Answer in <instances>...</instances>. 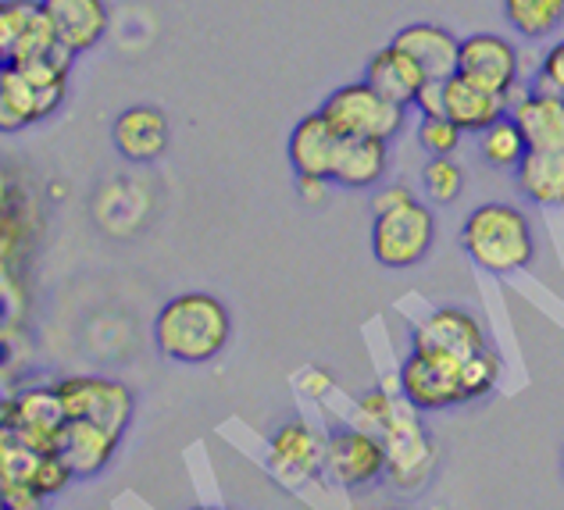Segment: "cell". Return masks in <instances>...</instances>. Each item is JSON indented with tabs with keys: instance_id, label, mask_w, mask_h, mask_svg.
I'll return each mask as SVG.
<instances>
[{
	"instance_id": "cell-1",
	"label": "cell",
	"mask_w": 564,
	"mask_h": 510,
	"mask_svg": "<svg viewBox=\"0 0 564 510\" xmlns=\"http://www.w3.org/2000/svg\"><path fill=\"white\" fill-rule=\"evenodd\" d=\"M232 339V314L215 293H180L154 318V347L175 365H212Z\"/></svg>"
},
{
	"instance_id": "cell-2",
	"label": "cell",
	"mask_w": 564,
	"mask_h": 510,
	"mask_svg": "<svg viewBox=\"0 0 564 510\" xmlns=\"http://www.w3.org/2000/svg\"><path fill=\"white\" fill-rule=\"evenodd\" d=\"M462 250L475 268L489 275H514L536 264L540 239L532 218L518 204L486 200L471 207L462 221Z\"/></svg>"
},
{
	"instance_id": "cell-3",
	"label": "cell",
	"mask_w": 564,
	"mask_h": 510,
	"mask_svg": "<svg viewBox=\"0 0 564 510\" xmlns=\"http://www.w3.org/2000/svg\"><path fill=\"white\" fill-rule=\"evenodd\" d=\"M68 68L72 51L65 47H54L33 62L0 68V132H22L62 108Z\"/></svg>"
},
{
	"instance_id": "cell-4",
	"label": "cell",
	"mask_w": 564,
	"mask_h": 510,
	"mask_svg": "<svg viewBox=\"0 0 564 510\" xmlns=\"http://www.w3.org/2000/svg\"><path fill=\"white\" fill-rule=\"evenodd\" d=\"M318 111L344 140H382V143H393L408 129V115H411L408 108L376 94L365 79L336 86L322 100Z\"/></svg>"
},
{
	"instance_id": "cell-5",
	"label": "cell",
	"mask_w": 564,
	"mask_h": 510,
	"mask_svg": "<svg viewBox=\"0 0 564 510\" xmlns=\"http://www.w3.org/2000/svg\"><path fill=\"white\" fill-rule=\"evenodd\" d=\"M372 258L390 268V272H404V268H419L436 243V215L425 200H411L404 207L372 218Z\"/></svg>"
},
{
	"instance_id": "cell-6",
	"label": "cell",
	"mask_w": 564,
	"mask_h": 510,
	"mask_svg": "<svg viewBox=\"0 0 564 510\" xmlns=\"http://www.w3.org/2000/svg\"><path fill=\"white\" fill-rule=\"evenodd\" d=\"M325 443H329V428L307 417H290L264 443V468L282 489H307L325 478Z\"/></svg>"
},
{
	"instance_id": "cell-7",
	"label": "cell",
	"mask_w": 564,
	"mask_h": 510,
	"mask_svg": "<svg viewBox=\"0 0 564 510\" xmlns=\"http://www.w3.org/2000/svg\"><path fill=\"white\" fill-rule=\"evenodd\" d=\"M57 400L68 422H94L100 428H111L126 436V428L137 411V397L126 382L100 379V375H68L54 386Z\"/></svg>"
},
{
	"instance_id": "cell-8",
	"label": "cell",
	"mask_w": 564,
	"mask_h": 510,
	"mask_svg": "<svg viewBox=\"0 0 564 510\" xmlns=\"http://www.w3.org/2000/svg\"><path fill=\"white\" fill-rule=\"evenodd\" d=\"M325 478L347 492L372 489L376 482H382L386 478L382 440L350 422L329 428V443H325Z\"/></svg>"
},
{
	"instance_id": "cell-9",
	"label": "cell",
	"mask_w": 564,
	"mask_h": 510,
	"mask_svg": "<svg viewBox=\"0 0 564 510\" xmlns=\"http://www.w3.org/2000/svg\"><path fill=\"white\" fill-rule=\"evenodd\" d=\"M397 393L419 414H436L451 408H465L462 393V365L447 357L408 350L397 368Z\"/></svg>"
},
{
	"instance_id": "cell-10",
	"label": "cell",
	"mask_w": 564,
	"mask_h": 510,
	"mask_svg": "<svg viewBox=\"0 0 564 510\" xmlns=\"http://www.w3.org/2000/svg\"><path fill=\"white\" fill-rule=\"evenodd\" d=\"M386 446V478L397 489H422L436 468V443L429 436L422 414L404 400V411L397 414V422L382 432Z\"/></svg>"
},
{
	"instance_id": "cell-11",
	"label": "cell",
	"mask_w": 564,
	"mask_h": 510,
	"mask_svg": "<svg viewBox=\"0 0 564 510\" xmlns=\"http://www.w3.org/2000/svg\"><path fill=\"white\" fill-rule=\"evenodd\" d=\"M489 347L486 325L479 322V314H471L468 307L443 304L436 311H429L425 318L411 328V350L447 357V361L465 365L468 357Z\"/></svg>"
},
{
	"instance_id": "cell-12",
	"label": "cell",
	"mask_w": 564,
	"mask_h": 510,
	"mask_svg": "<svg viewBox=\"0 0 564 510\" xmlns=\"http://www.w3.org/2000/svg\"><path fill=\"white\" fill-rule=\"evenodd\" d=\"M457 75H465V79L494 89V94H500V97H508L518 83H525L522 51L500 33H471L462 40Z\"/></svg>"
},
{
	"instance_id": "cell-13",
	"label": "cell",
	"mask_w": 564,
	"mask_h": 510,
	"mask_svg": "<svg viewBox=\"0 0 564 510\" xmlns=\"http://www.w3.org/2000/svg\"><path fill=\"white\" fill-rule=\"evenodd\" d=\"M62 43L40 0H0V65H22L51 54Z\"/></svg>"
},
{
	"instance_id": "cell-14",
	"label": "cell",
	"mask_w": 564,
	"mask_h": 510,
	"mask_svg": "<svg viewBox=\"0 0 564 510\" xmlns=\"http://www.w3.org/2000/svg\"><path fill=\"white\" fill-rule=\"evenodd\" d=\"M508 115L522 132L529 150H557L564 147V97L540 89L532 83H518L508 97Z\"/></svg>"
},
{
	"instance_id": "cell-15",
	"label": "cell",
	"mask_w": 564,
	"mask_h": 510,
	"mask_svg": "<svg viewBox=\"0 0 564 510\" xmlns=\"http://www.w3.org/2000/svg\"><path fill=\"white\" fill-rule=\"evenodd\" d=\"M393 47L404 51L414 65L422 68L425 79L443 83L457 75V57H462V40H457L447 25L436 22H411L393 33Z\"/></svg>"
},
{
	"instance_id": "cell-16",
	"label": "cell",
	"mask_w": 564,
	"mask_h": 510,
	"mask_svg": "<svg viewBox=\"0 0 564 510\" xmlns=\"http://www.w3.org/2000/svg\"><path fill=\"white\" fill-rule=\"evenodd\" d=\"M169 118L161 108H151V104H137V108H126L115 118L111 126V140L115 150L132 164H151L169 150Z\"/></svg>"
},
{
	"instance_id": "cell-17",
	"label": "cell",
	"mask_w": 564,
	"mask_h": 510,
	"mask_svg": "<svg viewBox=\"0 0 564 510\" xmlns=\"http://www.w3.org/2000/svg\"><path fill=\"white\" fill-rule=\"evenodd\" d=\"M118 446H122L118 432L100 428L94 422H68L65 417V425L54 440V454L68 464L76 478H94L115 460Z\"/></svg>"
},
{
	"instance_id": "cell-18",
	"label": "cell",
	"mask_w": 564,
	"mask_h": 510,
	"mask_svg": "<svg viewBox=\"0 0 564 510\" xmlns=\"http://www.w3.org/2000/svg\"><path fill=\"white\" fill-rule=\"evenodd\" d=\"M54 29V40L65 51H94L108 33V4L104 0H40Z\"/></svg>"
},
{
	"instance_id": "cell-19",
	"label": "cell",
	"mask_w": 564,
	"mask_h": 510,
	"mask_svg": "<svg viewBox=\"0 0 564 510\" xmlns=\"http://www.w3.org/2000/svg\"><path fill=\"white\" fill-rule=\"evenodd\" d=\"M508 115V100L494 89H486L479 83L465 79V75H451V79H443V118H451L468 137L475 132L479 137L482 129H489L494 122Z\"/></svg>"
},
{
	"instance_id": "cell-20",
	"label": "cell",
	"mask_w": 564,
	"mask_h": 510,
	"mask_svg": "<svg viewBox=\"0 0 564 510\" xmlns=\"http://www.w3.org/2000/svg\"><path fill=\"white\" fill-rule=\"evenodd\" d=\"M339 143L344 137L325 122L322 111L304 115L301 122L293 126L290 143H286V158L293 164V175H325L333 178V164L339 154Z\"/></svg>"
},
{
	"instance_id": "cell-21",
	"label": "cell",
	"mask_w": 564,
	"mask_h": 510,
	"mask_svg": "<svg viewBox=\"0 0 564 510\" xmlns=\"http://www.w3.org/2000/svg\"><path fill=\"white\" fill-rule=\"evenodd\" d=\"M365 83L376 89V94H382L386 100L400 104V108H414V97H419V89L429 83L422 68L411 62V57L404 51H397L393 43H386L382 51H376L372 57H368L365 65Z\"/></svg>"
},
{
	"instance_id": "cell-22",
	"label": "cell",
	"mask_w": 564,
	"mask_h": 510,
	"mask_svg": "<svg viewBox=\"0 0 564 510\" xmlns=\"http://www.w3.org/2000/svg\"><path fill=\"white\" fill-rule=\"evenodd\" d=\"M390 143L382 140H344L333 164V186L339 189H376L390 172Z\"/></svg>"
},
{
	"instance_id": "cell-23",
	"label": "cell",
	"mask_w": 564,
	"mask_h": 510,
	"mask_svg": "<svg viewBox=\"0 0 564 510\" xmlns=\"http://www.w3.org/2000/svg\"><path fill=\"white\" fill-rule=\"evenodd\" d=\"M514 186L525 200L540 207H564V147L525 150L514 169Z\"/></svg>"
},
{
	"instance_id": "cell-24",
	"label": "cell",
	"mask_w": 564,
	"mask_h": 510,
	"mask_svg": "<svg viewBox=\"0 0 564 510\" xmlns=\"http://www.w3.org/2000/svg\"><path fill=\"white\" fill-rule=\"evenodd\" d=\"M503 22L529 43L554 40L564 29V0H500Z\"/></svg>"
},
{
	"instance_id": "cell-25",
	"label": "cell",
	"mask_w": 564,
	"mask_h": 510,
	"mask_svg": "<svg viewBox=\"0 0 564 510\" xmlns=\"http://www.w3.org/2000/svg\"><path fill=\"white\" fill-rule=\"evenodd\" d=\"M525 150L529 147L522 140V132H518V126L511 122V115H503L500 122L479 132V158L482 164H489V169H497V172H514L518 161L525 158Z\"/></svg>"
},
{
	"instance_id": "cell-26",
	"label": "cell",
	"mask_w": 564,
	"mask_h": 510,
	"mask_svg": "<svg viewBox=\"0 0 564 510\" xmlns=\"http://www.w3.org/2000/svg\"><path fill=\"white\" fill-rule=\"evenodd\" d=\"M503 379V357L500 350L489 343L486 350H479L475 357L462 365V393H465V403H482L497 393V386Z\"/></svg>"
},
{
	"instance_id": "cell-27",
	"label": "cell",
	"mask_w": 564,
	"mask_h": 510,
	"mask_svg": "<svg viewBox=\"0 0 564 510\" xmlns=\"http://www.w3.org/2000/svg\"><path fill=\"white\" fill-rule=\"evenodd\" d=\"M400 411H404V397L390 393L386 386H376V389H368V393H361L358 400H354L350 425L372 432V436H382V432L397 422Z\"/></svg>"
},
{
	"instance_id": "cell-28",
	"label": "cell",
	"mask_w": 564,
	"mask_h": 510,
	"mask_svg": "<svg viewBox=\"0 0 564 510\" xmlns=\"http://www.w3.org/2000/svg\"><path fill=\"white\" fill-rule=\"evenodd\" d=\"M465 183H468V175L462 164H457V158H429L422 164V193L433 204H443V207L457 204L465 193Z\"/></svg>"
},
{
	"instance_id": "cell-29",
	"label": "cell",
	"mask_w": 564,
	"mask_h": 510,
	"mask_svg": "<svg viewBox=\"0 0 564 510\" xmlns=\"http://www.w3.org/2000/svg\"><path fill=\"white\" fill-rule=\"evenodd\" d=\"M462 140H465V132L443 115L419 118V126H414V143H419L429 158H454L457 150H462Z\"/></svg>"
},
{
	"instance_id": "cell-30",
	"label": "cell",
	"mask_w": 564,
	"mask_h": 510,
	"mask_svg": "<svg viewBox=\"0 0 564 510\" xmlns=\"http://www.w3.org/2000/svg\"><path fill=\"white\" fill-rule=\"evenodd\" d=\"M25 482L36 486V492H43V497H57V492H65L72 482H76V475H72V468L54 454V449H47V454L36 457Z\"/></svg>"
},
{
	"instance_id": "cell-31",
	"label": "cell",
	"mask_w": 564,
	"mask_h": 510,
	"mask_svg": "<svg viewBox=\"0 0 564 510\" xmlns=\"http://www.w3.org/2000/svg\"><path fill=\"white\" fill-rule=\"evenodd\" d=\"M532 86L551 89V94L564 97V36L554 40L551 47L540 54V65H536V75H532Z\"/></svg>"
},
{
	"instance_id": "cell-32",
	"label": "cell",
	"mask_w": 564,
	"mask_h": 510,
	"mask_svg": "<svg viewBox=\"0 0 564 510\" xmlns=\"http://www.w3.org/2000/svg\"><path fill=\"white\" fill-rule=\"evenodd\" d=\"M411 200H419V193H414L408 183H390V186H379L372 193V218L376 215H386V211H393V207H404Z\"/></svg>"
},
{
	"instance_id": "cell-33",
	"label": "cell",
	"mask_w": 564,
	"mask_h": 510,
	"mask_svg": "<svg viewBox=\"0 0 564 510\" xmlns=\"http://www.w3.org/2000/svg\"><path fill=\"white\" fill-rule=\"evenodd\" d=\"M0 497H4L11 510H43V500H47L29 482H0Z\"/></svg>"
},
{
	"instance_id": "cell-34",
	"label": "cell",
	"mask_w": 564,
	"mask_h": 510,
	"mask_svg": "<svg viewBox=\"0 0 564 510\" xmlns=\"http://www.w3.org/2000/svg\"><path fill=\"white\" fill-rule=\"evenodd\" d=\"M296 193H301V200H304V204L318 207V204L329 200L333 178H325V175H296Z\"/></svg>"
},
{
	"instance_id": "cell-35",
	"label": "cell",
	"mask_w": 564,
	"mask_h": 510,
	"mask_svg": "<svg viewBox=\"0 0 564 510\" xmlns=\"http://www.w3.org/2000/svg\"><path fill=\"white\" fill-rule=\"evenodd\" d=\"M301 389L311 397V400H325L336 389V382H333V375L329 371H322V368H307L304 375H301Z\"/></svg>"
},
{
	"instance_id": "cell-36",
	"label": "cell",
	"mask_w": 564,
	"mask_h": 510,
	"mask_svg": "<svg viewBox=\"0 0 564 510\" xmlns=\"http://www.w3.org/2000/svg\"><path fill=\"white\" fill-rule=\"evenodd\" d=\"M414 111H419V118H429V115H443V83H433L429 79L419 97H414Z\"/></svg>"
},
{
	"instance_id": "cell-37",
	"label": "cell",
	"mask_w": 564,
	"mask_h": 510,
	"mask_svg": "<svg viewBox=\"0 0 564 510\" xmlns=\"http://www.w3.org/2000/svg\"><path fill=\"white\" fill-rule=\"evenodd\" d=\"M189 510H229V507H218V503H197V507H189Z\"/></svg>"
},
{
	"instance_id": "cell-38",
	"label": "cell",
	"mask_w": 564,
	"mask_h": 510,
	"mask_svg": "<svg viewBox=\"0 0 564 510\" xmlns=\"http://www.w3.org/2000/svg\"><path fill=\"white\" fill-rule=\"evenodd\" d=\"M0 510H11V507H8V503H4V497H0Z\"/></svg>"
},
{
	"instance_id": "cell-39",
	"label": "cell",
	"mask_w": 564,
	"mask_h": 510,
	"mask_svg": "<svg viewBox=\"0 0 564 510\" xmlns=\"http://www.w3.org/2000/svg\"><path fill=\"white\" fill-rule=\"evenodd\" d=\"M382 510H404V507H382Z\"/></svg>"
},
{
	"instance_id": "cell-40",
	"label": "cell",
	"mask_w": 564,
	"mask_h": 510,
	"mask_svg": "<svg viewBox=\"0 0 564 510\" xmlns=\"http://www.w3.org/2000/svg\"><path fill=\"white\" fill-rule=\"evenodd\" d=\"M0 68H4V65H0Z\"/></svg>"
}]
</instances>
